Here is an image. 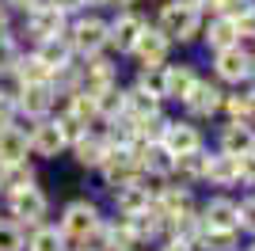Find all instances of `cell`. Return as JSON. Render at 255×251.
Masks as SVG:
<instances>
[{
	"label": "cell",
	"mask_w": 255,
	"mask_h": 251,
	"mask_svg": "<svg viewBox=\"0 0 255 251\" xmlns=\"http://www.w3.org/2000/svg\"><path fill=\"white\" fill-rule=\"evenodd\" d=\"M240 251H252V248H248V244H244V248H240Z\"/></svg>",
	"instance_id": "cell-54"
},
{
	"label": "cell",
	"mask_w": 255,
	"mask_h": 251,
	"mask_svg": "<svg viewBox=\"0 0 255 251\" xmlns=\"http://www.w3.org/2000/svg\"><path fill=\"white\" fill-rule=\"evenodd\" d=\"M107 8L111 11H129V8H137V0H107Z\"/></svg>",
	"instance_id": "cell-49"
},
{
	"label": "cell",
	"mask_w": 255,
	"mask_h": 251,
	"mask_svg": "<svg viewBox=\"0 0 255 251\" xmlns=\"http://www.w3.org/2000/svg\"><path fill=\"white\" fill-rule=\"evenodd\" d=\"M122 95H126V115L133 118V122H141V118H152V115H164V103H160L156 95L141 92L137 84H122Z\"/></svg>",
	"instance_id": "cell-26"
},
{
	"label": "cell",
	"mask_w": 255,
	"mask_h": 251,
	"mask_svg": "<svg viewBox=\"0 0 255 251\" xmlns=\"http://www.w3.org/2000/svg\"><path fill=\"white\" fill-rule=\"evenodd\" d=\"M80 69H84V92L88 95H99V92H107V88H118V84H122V65H118V57H111V53L88 57V61H80Z\"/></svg>",
	"instance_id": "cell-16"
},
{
	"label": "cell",
	"mask_w": 255,
	"mask_h": 251,
	"mask_svg": "<svg viewBox=\"0 0 255 251\" xmlns=\"http://www.w3.org/2000/svg\"><path fill=\"white\" fill-rule=\"evenodd\" d=\"M99 183H103L107 194L115 190H126V187H137L141 183V160H137V148H111L107 160L99 164Z\"/></svg>",
	"instance_id": "cell-6"
},
{
	"label": "cell",
	"mask_w": 255,
	"mask_h": 251,
	"mask_svg": "<svg viewBox=\"0 0 255 251\" xmlns=\"http://www.w3.org/2000/svg\"><path fill=\"white\" fill-rule=\"evenodd\" d=\"M8 34H11V11L0 4V38H8Z\"/></svg>",
	"instance_id": "cell-48"
},
{
	"label": "cell",
	"mask_w": 255,
	"mask_h": 251,
	"mask_svg": "<svg viewBox=\"0 0 255 251\" xmlns=\"http://www.w3.org/2000/svg\"><path fill=\"white\" fill-rule=\"evenodd\" d=\"M4 213H8V221L15 229H23V236H27V232H34L38 225L50 221V194H46L38 183L27 187V190H15V194L4 198Z\"/></svg>",
	"instance_id": "cell-4"
},
{
	"label": "cell",
	"mask_w": 255,
	"mask_h": 251,
	"mask_svg": "<svg viewBox=\"0 0 255 251\" xmlns=\"http://www.w3.org/2000/svg\"><path fill=\"white\" fill-rule=\"evenodd\" d=\"M248 11H255V0H221V8H217V15H225V19H244Z\"/></svg>",
	"instance_id": "cell-45"
},
{
	"label": "cell",
	"mask_w": 255,
	"mask_h": 251,
	"mask_svg": "<svg viewBox=\"0 0 255 251\" xmlns=\"http://www.w3.org/2000/svg\"><path fill=\"white\" fill-rule=\"evenodd\" d=\"M152 209H156L164 221H175V217H183V213H191V209H198V190H191V187H179V183H164L160 187V194L152 198Z\"/></svg>",
	"instance_id": "cell-17"
},
{
	"label": "cell",
	"mask_w": 255,
	"mask_h": 251,
	"mask_svg": "<svg viewBox=\"0 0 255 251\" xmlns=\"http://www.w3.org/2000/svg\"><path fill=\"white\" fill-rule=\"evenodd\" d=\"M206 232L202 217H198V209H191V213H183V217L168 221V240H179V244H198V236Z\"/></svg>",
	"instance_id": "cell-33"
},
{
	"label": "cell",
	"mask_w": 255,
	"mask_h": 251,
	"mask_svg": "<svg viewBox=\"0 0 255 251\" xmlns=\"http://www.w3.org/2000/svg\"><path fill=\"white\" fill-rule=\"evenodd\" d=\"M206 183L217 187L221 194H229L236 187V156H225V152L213 148L210 156H206Z\"/></svg>",
	"instance_id": "cell-24"
},
{
	"label": "cell",
	"mask_w": 255,
	"mask_h": 251,
	"mask_svg": "<svg viewBox=\"0 0 255 251\" xmlns=\"http://www.w3.org/2000/svg\"><path fill=\"white\" fill-rule=\"evenodd\" d=\"M221 115H225V122H248V126H252V111H248V95H244V88L225 92Z\"/></svg>",
	"instance_id": "cell-37"
},
{
	"label": "cell",
	"mask_w": 255,
	"mask_h": 251,
	"mask_svg": "<svg viewBox=\"0 0 255 251\" xmlns=\"http://www.w3.org/2000/svg\"><path fill=\"white\" fill-rule=\"evenodd\" d=\"M8 80H15V88H27V84H50L53 73L34 57V50H23V57L15 61V69H11Z\"/></svg>",
	"instance_id": "cell-27"
},
{
	"label": "cell",
	"mask_w": 255,
	"mask_h": 251,
	"mask_svg": "<svg viewBox=\"0 0 255 251\" xmlns=\"http://www.w3.org/2000/svg\"><path fill=\"white\" fill-rule=\"evenodd\" d=\"M160 76H164V103H183V99L191 95V88L202 80L198 65H194V61H179V57L164 65Z\"/></svg>",
	"instance_id": "cell-15"
},
{
	"label": "cell",
	"mask_w": 255,
	"mask_h": 251,
	"mask_svg": "<svg viewBox=\"0 0 255 251\" xmlns=\"http://www.w3.org/2000/svg\"><path fill=\"white\" fill-rule=\"evenodd\" d=\"M73 251H92V248H73Z\"/></svg>",
	"instance_id": "cell-53"
},
{
	"label": "cell",
	"mask_w": 255,
	"mask_h": 251,
	"mask_svg": "<svg viewBox=\"0 0 255 251\" xmlns=\"http://www.w3.org/2000/svg\"><path fill=\"white\" fill-rule=\"evenodd\" d=\"M107 0H84V11H103Z\"/></svg>",
	"instance_id": "cell-52"
},
{
	"label": "cell",
	"mask_w": 255,
	"mask_h": 251,
	"mask_svg": "<svg viewBox=\"0 0 255 251\" xmlns=\"http://www.w3.org/2000/svg\"><path fill=\"white\" fill-rule=\"evenodd\" d=\"M160 145L179 160V156H187V152H202L206 148V133H202V126L187 122V118H168V129H164V137H160Z\"/></svg>",
	"instance_id": "cell-12"
},
{
	"label": "cell",
	"mask_w": 255,
	"mask_h": 251,
	"mask_svg": "<svg viewBox=\"0 0 255 251\" xmlns=\"http://www.w3.org/2000/svg\"><path fill=\"white\" fill-rule=\"evenodd\" d=\"M168 111L164 115H152V118H141V122H133V129H137V148L141 145H160V137H164V129H168Z\"/></svg>",
	"instance_id": "cell-35"
},
{
	"label": "cell",
	"mask_w": 255,
	"mask_h": 251,
	"mask_svg": "<svg viewBox=\"0 0 255 251\" xmlns=\"http://www.w3.org/2000/svg\"><path fill=\"white\" fill-rule=\"evenodd\" d=\"M111 217H137V213H145L149 209V194H145V187H126V190H115L111 194Z\"/></svg>",
	"instance_id": "cell-30"
},
{
	"label": "cell",
	"mask_w": 255,
	"mask_h": 251,
	"mask_svg": "<svg viewBox=\"0 0 255 251\" xmlns=\"http://www.w3.org/2000/svg\"><path fill=\"white\" fill-rule=\"evenodd\" d=\"M210 76L221 88H248L252 84V76H255V65H252V57H248V50L236 42V46H229V50H221V53H210Z\"/></svg>",
	"instance_id": "cell-5"
},
{
	"label": "cell",
	"mask_w": 255,
	"mask_h": 251,
	"mask_svg": "<svg viewBox=\"0 0 255 251\" xmlns=\"http://www.w3.org/2000/svg\"><path fill=\"white\" fill-rule=\"evenodd\" d=\"M107 152H111V145L103 141V133H99V129L84 133L73 148H69V156L76 160V167H84V171H99V164L107 160Z\"/></svg>",
	"instance_id": "cell-20"
},
{
	"label": "cell",
	"mask_w": 255,
	"mask_h": 251,
	"mask_svg": "<svg viewBox=\"0 0 255 251\" xmlns=\"http://www.w3.org/2000/svg\"><path fill=\"white\" fill-rule=\"evenodd\" d=\"M236 187H244L248 194L255 190V156H240L236 160Z\"/></svg>",
	"instance_id": "cell-44"
},
{
	"label": "cell",
	"mask_w": 255,
	"mask_h": 251,
	"mask_svg": "<svg viewBox=\"0 0 255 251\" xmlns=\"http://www.w3.org/2000/svg\"><path fill=\"white\" fill-rule=\"evenodd\" d=\"M38 183V171H34V164L27 160V164H11V167H0V198H8V194H15V190H27Z\"/></svg>",
	"instance_id": "cell-31"
},
{
	"label": "cell",
	"mask_w": 255,
	"mask_h": 251,
	"mask_svg": "<svg viewBox=\"0 0 255 251\" xmlns=\"http://www.w3.org/2000/svg\"><path fill=\"white\" fill-rule=\"evenodd\" d=\"M65 38H69V46H73L76 61H88V57L107 53V15L103 11H80L76 19H69Z\"/></svg>",
	"instance_id": "cell-3"
},
{
	"label": "cell",
	"mask_w": 255,
	"mask_h": 251,
	"mask_svg": "<svg viewBox=\"0 0 255 251\" xmlns=\"http://www.w3.org/2000/svg\"><path fill=\"white\" fill-rule=\"evenodd\" d=\"M122 221H126V229H129V236H133V244H137V251L141 248H160V244L168 240V221L152 209V202H149L145 213H137V217H122Z\"/></svg>",
	"instance_id": "cell-18"
},
{
	"label": "cell",
	"mask_w": 255,
	"mask_h": 251,
	"mask_svg": "<svg viewBox=\"0 0 255 251\" xmlns=\"http://www.w3.org/2000/svg\"><path fill=\"white\" fill-rule=\"evenodd\" d=\"M27 251H69L61 229H57V221H46V225H38L34 232H27Z\"/></svg>",
	"instance_id": "cell-32"
},
{
	"label": "cell",
	"mask_w": 255,
	"mask_h": 251,
	"mask_svg": "<svg viewBox=\"0 0 255 251\" xmlns=\"http://www.w3.org/2000/svg\"><path fill=\"white\" fill-rule=\"evenodd\" d=\"M31 160V145H27V126H8L0 129V167L27 164Z\"/></svg>",
	"instance_id": "cell-22"
},
{
	"label": "cell",
	"mask_w": 255,
	"mask_h": 251,
	"mask_svg": "<svg viewBox=\"0 0 255 251\" xmlns=\"http://www.w3.org/2000/svg\"><path fill=\"white\" fill-rule=\"evenodd\" d=\"M19 126V111H15V88H0V129Z\"/></svg>",
	"instance_id": "cell-43"
},
{
	"label": "cell",
	"mask_w": 255,
	"mask_h": 251,
	"mask_svg": "<svg viewBox=\"0 0 255 251\" xmlns=\"http://www.w3.org/2000/svg\"><path fill=\"white\" fill-rule=\"evenodd\" d=\"M133 84L164 103V76H160V69H137V73H133Z\"/></svg>",
	"instance_id": "cell-40"
},
{
	"label": "cell",
	"mask_w": 255,
	"mask_h": 251,
	"mask_svg": "<svg viewBox=\"0 0 255 251\" xmlns=\"http://www.w3.org/2000/svg\"><path fill=\"white\" fill-rule=\"evenodd\" d=\"M255 148V126L248 122H221L217 126V152L225 156H252Z\"/></svg>",
	"instance_id": "cell-19"
},
{
	"label": "cell",
	"mask_w": 255,
	"mask_h": 251,
	"mask_svg": "<svg viewBox=\"0 0 255 251\" xmlns=\"http://www.w3.org/2000/svg\"><path fill=\"white\" fill-rule=\"evenodd\" d=\"M221 103H225V88L213 80V76H202L179 107H183V118H187V122L206 126V122H213V118H221Z\"/></svg>",
	"instance_id": "cell-7"
},
{
	"label": "cell",
	"mask_w": 255,
	"mask_h": 251,
	"mask_svg": "<svg viewBox=\"0 0 255 251\" xmlns=\"http://www.w3.org/2000/svg\"><path fill=\"white\" fill-rule=\"evenodd\" d=\"M61 111H69V115L76 118V122L84 126V129H99V107H96V95H88L84 88L80 92H73V95H65V107Z\"/></svg>",
	"instance_id": "cell-28"
},
{
	"label": "cell",
	"mask_w": 255,
	"mask_h": 251,
	"mask_svg": "<svg viewBox=\"0 0 255 251\" xmlns=\"http://www.w3.org/2000/svg\"><path fill=\"white\" fill-rule=\"evenodd\" d=\"M15 111L27 122H42V118L57 115V92L53 84H27V88H15Z\"/></svg>",
	"instance_id": "cell-9"
},
{
	"label": "cell",
	"mask_w": 255,
	"mask_h": 251,
	"mask_svg": "<svg viewBox=\"0 0 255 251\" xmlns=\"http://www.w3.org/2000/svg\"><path fill=\"white\" fill-rule=\"evenodd\" d=\"M236 221H240V236H252L255 240V190L244 194V198H236Z\"/></svg>",
	"instance_id": "cell-39"
},
{
	"label": "cell",
	"mask_w": 255,
	"mask_h": 251,
	"mask_svg": "<svg viewBox=\"0 0 255 251\" xmlns=\"http://www.w3.org/2000/svg\"><path fill=\"white\" fill-rule=\"evenodd\" d=\"M244 95H248V111H252V126H255V80L244 88Z\"/></svg>",
	"instance_id": "cell-51"
},
{
	"label": "cell",
	"mask_w": 255,
	"mask_h": 251,
	"mask_svg": "<svg viewBox=\"0 0 255 251\" xmlns=\"http://www.w3.org/2000/svg\"><path fill=\"white\" fill-rule=\"evenodd\" d=\"M156 251H194V248H191V244H179V240H164Z\"/></svg>",
	"instance_id": "cell-50"
},
{
	"label": "cell",
	"mask_w": 255,
	"mask_h": 251,
	"mask_svg": "<svg viewBox=\"0 0 255 251\" xmlns=\"http://www.w3.org/2000/svg\"><path fill=\"white\" fill-rule=\"evenodd\" d=\"M252 80H255V76H252Z\"/></svg>",
	"instance_id": "cell-56"
},
{
	"label": "cell",
	"mask_w": 255,
	"mask_h": 251,
	"mask_svg": "<svg viewBox=\"0 0 255 251\" xmlns=\"http://www.w3.org/2000/svg\"><path fill=\"white\" fill-rule=\"evenodd\" d=\"M137 160H141V175H145V179H171L175 156H171L164 145H141Z\"/></svg>",
	"instance_id": "cell-25"
},
{
	"label": "cell",
	"mask_w": 255,
	"mask_h": 251,
	"mask_svg": "<svg viewBox=\"0 0 255 251\" xmlns=\"http://www.w3.org/2000/svg\"><path fill=\"white\" fill-rule=\"evenodd\" d=\"M53 122H57V129H61V137H65V145H69V148H73L84 133H92V129H84V126L76 122L69 111H57V115H53Z\"/></svg>",
	"instance_id": "cell-38"
},
{
	"label": "cell",
	"mask_w": 255,
	"mask_h": 251,
	"mask_svg": "<svg viewBox=\"0 0 255 251\" xmlns=\"http://www.w3.org/2000/svg\"><path fill=\"white\" fill-rule=\"evenodd\" d=\"M53 11H61L65 19H76L80 11H84V0H46Z\"/></svg>",
	"instance_id": "cell-46"
},
{
	"label": "cell",
	"mask_w": 255,
	"mask_h": 251,
	"mask_svg": "<svg viewBox=\"0 0 255 251\" xmlns=\"http://www.w3.org/2000/svg\"><path fill=\"white\" fill-rule=\"evenodd\" d=\"M202 23H206V15L194 0H164L156 8L152 27H156L171 46H194V42L202 38Z\"/></svg>",
	"instance_id": "cell-2"
},
{
	"label": "cell",
	"mask_w": 255,
	"mask_h": 251,
	"mask_svg": "<svg viewBox=\"0 0 255 251\" xmlns=\"http://www.w3.org/2000/svg\"><path fill=\"white\" fill-rule=\"evenodd\" d=\"M198 217L210 232H240V221H236V198L233 194H221L213 190L198 202Z\"/></svg>",
	"instance_id": "cell-11"
},
{
	"label": "cell",
	"mask_w": 255,
	"mask_h": 251,
	"mask_svg": "<svg viewBox=\"0 0 255 251\" xmlns=\"http://www.w3.org/2000/svg\"><path fill=\"white\" fill-rule=\"evenodd\" d=\"M8 11H19V15H27V11H34L38 4H46V0H0Z\"/></svg>",
	"instance_id": "cell-47"
},
{
	"label": "cell",
	"mask_w": 255,
	"mask_h": 251,
	"mask_svg": "<svg viewBox=\"0 0 255 251\" xmlns=\"http://www.w3.org/2000/svg\"><path fill=\"white\" fill-rule=\"evenodd\" d=\"M96 107H99V122H111V118L126 115V95H122V84H118V88L99 92V95H96Z\"/></svg>",
	"instance_id": "cell-36"
},
{
	"label": "cell",
	"mask_w": 255,
	"mask_h": 251,
	"mask_svg": "<svg viewBox=\"0 0 255 251\" xmlns=\"http://www.w3.org/2000/svg\"><path fill=\"white\" fill-rule=\"evenodd\" d=\"M23 57V46L15 38H0V80H4V76H11V69H15V61H19Z\"/></svg>",
	"instance_id": "cell-41"
},
{
	"label": "cell",
	"mask_w": 255,
	"mask_h": 251,
	"mask_svg": "<svg viewBox=\"0 0 255 251\" xmlns=\"http://www.w3.org/2000/svg\"><path fill=\"white\" fill-rule=\"evenodd\" d=\"M171 50H175V46H171V42L149 23V27L141 31V38L133 42L129 61H133V69H164V65L171 61Z\"/></svg>",
	"instance_id": "cell-10"
},
{
	"label": "cell",
	"mask_w": 255,
	"mask_h": 251,
	"mask_svg": "<svg viewBox=\"0 0 255 251\" xmlns=\"http://www.w3.org/2000/svg\"><path fill=\"white\" fill-rule=\"evenodd\" d=\"M27 145H31L34 160H57V156L69 152V145H65V137H61V129H57L53 118H42V122L27 126Z\"/></svg>",
	"instance_id": "cell-14"
},
{
	"label": "cell",
	"mask_w": 255,
	"mask_h": 251,
	"mask_svg": "<svg viewBox=\"0 0 255 251\" xmlns=\"http://www.w3.org/2000/svg\"><path fill=\"white\" fill-rule=\"evenodd\" d=\"M160 4H164V0H160Z\"/></svg>",
	"instance_id": "cell-55"
},
{
	"label": "cell",
	"mask_w": 255,
	"mask_h": 251,
	"mask_svg": "<svg viewBox=\"0 0 255 251\" xmlns=\"http://www.w3.org/2000/svg\"><path fill=\"white\" fill-rule=\"evenodd\" d=\"M206 156H210V148L179 156V160H175V167H171V183H179V187L198 190V187L206 183Z\"/></svg>",
	"instance_id": "cell-23"
},
{
	"label": "cell",
	"mask_w": 255,
	"mask_h": 251,
	"mask_svg": "<svg viewBox=\"0 0 255 251\" xmlns=\"http://www.w3.org/2000/svg\"><path fill=\"white\" fill-rule=\"evenodd\" d=\"M34 50V57L50 69V73H57V69H65V65H73L76 57H73V46H69V38H50V42H38V46H31Z\"/></svg>",
	"instance_id": "cell-29"
},
{
	"label": "cell",
	"mask_w": 255,
	"mask_h": 251,
	"mask_svg": "<svg viewBox=\"0 0 255 251\" xmlns=\"http://www.w3.org/2000/svg\"><path fill=\"white\" fill-rule=\"evenodd\" d=\"M65 31H69V19H65L61 11H53L50 4H38L34 11H27V15H23V34L31 38V46L50 42V38H61Z\"/></svg>",
	"instance_id": "cell-13"
},
{
	"label": "cell",
	"mask_w": 255,
	"mask_h": 251,
	"mask_svg": "<svg viewBox=\"0 0 255 251\" xmlns=\"http://www.w3.org/2000/svg\"><path fill=\"white\" fill-rule=\"evenodd\" d=\"M103 221H107L103 202L92 198V194H76V198H69L61 206V213H57V229H61L65 244H69V251H73V248H88V240L99 232Z\"/></svg>",
	"instance_id": "cell-1"
},
{
	"label": "cell",
	"mask_w": 255,
	"mask_h": 251,
	"mask_svg": "<svg viewBox=\"0 0 255 251\" xmlns=\"http://www.w3.org/2000/svg\"><path fill=\"white\" fill-rule=\"evenodd\" d=\"M0 251H27V236L23 229H15L11 221L0 217Z\"/></svg>",
	"instance_id": "cell-42"
},
{
	"label": "cell",
	"mask_w": 255,
	"mask_h": 251,
	"mask_svg": "<svg viewBox=\"0 0 255 251\" xmlns=\"http://www.w3.org/2000/svg\"><path fill=\"white\" fill-rule=\"evenodd\" d=\"M210 53H221L229 50V46H236L240 42V34H236V23L233 19H225V15H206L202 23V38H198Z\"/></svg>",
	"instance_id": "cell-21"
},
{
	"label": "cell",
	"mask_w": 255,
	"mask_h": 251,
	"mask_svg": "<svg viewBox=\"0 0 255 251\" xmlns=\"http://www.w3.org/2000/svg\"><path fill=\"white\" fill-rule=\"evenodd\" d=\"M145 27H149V19H145L137 8L115 11V15L107 19V53H111V57H129L133 42L141 38Z\"/></svg>",
	"instance_id": "cell-8"
},
{
	"label": "cell",
	"mask_w": 255,
	"mask_h": 251,
	"mask_svg": "<svg viewBox=\"0 0 255 251\" xmlns=\"http://www.w3.org/2000/svg\"><path fill=\"white\" fill-rule=\"evenodd\" d=\"M240 248H244V244H240V232H210V229L194 244V251H240Z\"/></svg>",
	"instance_id": "cell-34"
}]
</instances>
